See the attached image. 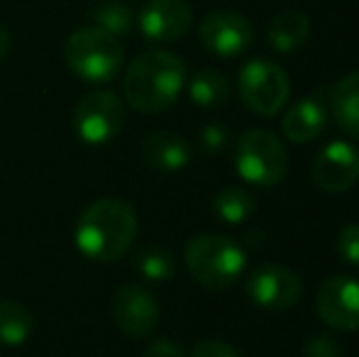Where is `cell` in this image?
I'll return each instance as SVG.
<instances>
[{"label":"cell","instance_id":"cell-12","mask_svg":"<svg viewBox=\"0 0 359 357\" xmlns=\"http://www.w3.org/2000/svg\"><path fill=\"white\" fill-rule=\"evenodd\" d=\"M313 184L325 194H345L359 179V149L335 140L318 152L313 162Z\"/></svg>","mask_w":359,"mask_h":357},{"label":"cell","instance_id":"cell-15","mask_svg":"<svg viewBox=\"0 0 359 357\" xmlns=\"http://www.w3.org/2000/svg\"><path fill=\"white\" fill-rule=\"evenodd\" d=\"M325 123H327L325 103H320L318 98H303L286 110L284 120H281V133L286 135L288 142L306 144L325 130Z\"/></svg>","mask_w":359,"mask_h":357},{"label":"cell","instance_id":"cell-18","mask_svg":"<svg viewBox=\"0 0 359 357\" xmlns=\"http://www.w3.org/2000/svg\"><path fill=\"white\" fill-rule=\"evenodd\" d=\"M34 328V318L22 304L18 301H0V345L15 348L29 338Z\"/></svg>","mask_w":359,"mask_h":357},{"label":"cell","instance_id":"cell-25","mask_svg":"<svg viewBox=\"0 0 359 357\" xmlns=\"http://www.w3.org/2000/svg\"><path fill=\"white\" fill-rule=\"evenodd\" d=\"M227 130L222 128L220 123H210L205 125L203 130H201V147H203V152H220L222 147L227 144Z\"/></svg>","mask_w":359,"mask_h":357},{"label":"cell","instance_id":"cell-19","mask_svg":"<svg viewBox=\"0 0 359 357\" xmlns=\"http://www.w3.org/2000/svg\"><path fill=\"white\" fill-rule=\"evenodd\" d=\"M255 196L247 189H240V186H225V189L217 191L213 198V213L227 225L245 223L255 213Z\"/></svg>","mask_w":359,"mask_h":357},{"label":"cell","instance_id":"cell-11","mask_svg":"<svg viewBox=\"0 0 359 357\" xmlns=\"http://www.w3.org/2000/svg\"><path fill=\"white\" fill-rule=\"evenodd\" d=\"M113 318L115 325L128 338L142 340L154 333L159 323V306L154 296L140 284H125L115 291L113 299Z\"/></svg>","mask_w":359,"mask_h":357},{"label":"cell","instance_id":"cell-9","mask_svg":"<svg viewBox=\"0 0 359 357\" xmlns=\"http://www.w3.org/2000/svg\"><path fill=\"white\" fill-rule=\"evenodd\" d=\"M318 316L330 328L352 333L359 328V281L355 276L335 274L325 279L316 296Z\"/></svg>","mask_w":359,"mask_h":357},{"label":"cell","instance_id":"cell-23","mask_svg":"<svg viewBox=\"0 0 359 357\" xmlns=\"http://www.w3.org/2000/svg\"><path fill=\"white\" fill-rule=\"evenodd\" d=\"M303 357H345L340 343H337L332 335L318 333L311 335L303 345Z\"/></svg>","mask_w":359,"mask_h":357},{"label":"cell","instance_id":"cell-28","mask_svg":"<svg viewBox=\"0 0 359 357\" xmlns=\"http://www.w3.org/2000/svg\"><path fill=\"white\" fill-rule=\"evenodd\" d=\"M8 52H10V34H8V29L0 25V59L8 57Z\"/></svg>","mask_w":359,"mask_h":357},{"label":"cell","instance_id":"cell-21","mask_svg":"<svg viewBox=\"0 0 359 357\" xmlns=\"http://www.w3.org/2000/svg\"><path fill=\"white\" fill-rule=\"evenodd\" d=\"M90 20H93L95 27L105 29L113 37H123L133 29L137 15L133 13V8L125 0H100L90 10Z\"/></svg>","mask_w":359,"mask_h":357},{"label":"cell","instance_id":"cell-10","mask_svg":"<svg viewBox=\"0 0 359 357\" xmlns=\"http://www.w3.org/2000/svg\"><path fill=\"white\" fill-rule=\"evenodd\" d=\"M201 44L220 59H232L252 44V25L235 10H215L205 15L198 27Z\"/></svg>","mask_w":359,"mask_h":357},{"label":"cell","instance_id":"cell-14","mask_svg":"<svg viewBox=\"0 0 359 357\" xmlns=\"http://www.w3.org/2000/svg\"><path fill=\"white\" fill-rule=\"evenodd\" d=\"M140 157H142L147 167L156 169V172H179V169H184L189 164L191 149L184 137L156 130V133H149L142 140Z\"/></svg>","mask_w":359,"mask_h":357},{"label":"cell","instance_id":"cell-6","mask_svg":"<svg viewBox=\"0 0 359 357\" xmlns=\"http://www.w3.org/2000/svg\"><path fill=\"white\" fill-rule=\"evenodd\" d=\"M240 98L252 113L257 115H276L286 105L291 83L286 72L276 62L269 59H252L240 72Z\"/></svg>","mask_w":359,"mask_h":357},{"label":"cell","instance_id":"cell-24","mask_svg":"<svg viewBox=\"0 0 359 357\" xmlns=\"http://www.w3.org/2000/svg\"><path fill=\"white\" fill-rule=\"evenodd\" d=\"M337 252L345 262L359 267V223H350L337 235Z\"/></svg>","mask_w":359,"mask_h":357},{"label":"cell","instance_id":"cell-2","mask_svg":"<svg viewBox=\"0 0 359 357\" xmlns=\"http://www.w3.org/2000/svg\"><path fill=\"white\" fill-rule=\"evenodd\" d=\"M186 86V67L176 54L149 49L125 72V100L140 113H161L176 103Z\"/></svg>","mask_w":359,"mask_h":357},{"label":"cell","instance_id":"cell-17","mask_svg":"<svg viewBox=\"0 0 359 357\" xmlns=\"http://www.w3.org/2000/svg\"><path fill=\"white\" fill-rule=\"evenodd\" d=\"M330 108L337 125L352 137H359V72L347 74L330 93Z\"/></svg>","mask_w":359,"mask_h":357},{"label":"cell","instance_id":"cell-16","mask_svg":"<svg viewBox=\"0 0 359 357\" xmlns=\"http://www.w3.org/2000/svg\"><path fill=\"white\" fill-rule=\"evenodd\" d=\"M311 34V20L301 10H281L269 22V44L281 54L296 52Z\"/></svg>","mask_w":359,"mask_h":357},{"label":"cell","instance_id":"cell-5","mask_svg":"<svg viewBox=\"0 0 359 357\" xmlns=\"http://www.w3.org/2000/svg\"><path fill=\"white\" fill-rule=\"evenodd\" d=\"M235 164L247 184L276 186L288 172V152L274 133L250 130L237 142Z\"/></svg>","mask_w":359,"mask_h":357},{"label":"cell","instance_id":"cell-22","mask_svg":"<svg viewBox=\"0 0 359 357\" xmlns=\"http://www.w3.org/2000/svg\"><path fill=\"white\" fill-rule=\"evenodd\" d=\"M137 271L147 281H156V284L169 281L176 271L174 255H171L166 248H161V245L144 248L142 252L137 255Z\"/></svg>","mask_w":359,"mask_h":357},{"label":"cell","instance_id":"cell-8","mask_svg":"<svg viewBox=\"0 0 359 357\" xmlns=\"http://www.w3.org/2000/svg\"><path fill=\"white\" fill-rule=\"evenodd\" d=\"M303 284L296 271L284 264H262L247 276V296L255 306L266 311H286L298 304Z\"/></svg>","mask_w":359,"mask_h":357},{"label":"cell","instance_id":"cell-13","mask_svg":"<svg viewBox=\"0 0 359 357\" xmlns=\"http://www.w3.org/2000/svg\"><path fill=\"white\" fill-rule=\"evenodd\" d=\"M191 5L186 0H147L140 8V32L151 42H176L191 27Z\"/></svg>","mask_w":359,"mask_h":357},{"label":"cell","instance_id":"cell-1","mask_svg":"<svg viewBox=\"0 0 359 357\" xmlns=\"http://www.w3.org/2000/svg\"><path fill=\"white\" fill-rule=\"evenodd\" d=\"M137 238V215L123 198H98L83 208L76 223V248L100 264L120 260Z\"/></svg>","mask_w":359,"mask_h":357},{"label":"cell","instance_id":"cell-3","mask_svg":"<svg viewBox=\"0 0 359 357\" xmlns=\"http://www.w3.org/2000/svg\"><path fill=\"white\" fill-rule=\"evenodd\" d=\"M186 267L191 276L205 289H227L242 276L247 264V255L235 240L225 238V235L205 233L196 235L189 245H186Z\"/></svg>","mask_w":359,"mask_h":357},{"label":"cell","instance_id":"cell-4","mask_svg":"<svg viewBox=\"0 0 359 357\" xmlns=\"http://www.w3.org/2000/svg\"><path fill=\"white\" fill-rule=\"evenodd\" d=\"M64 59L69 69L83 81L108 83L120 74L123 47L118 37L90 25V27H79L69 34L64 44Z\"/></svg>","mask_w":359,"mask_h":357},{"label":"cell","instance_id":"cell-20","mask_svg":"<svg viewBox=\"0 0 359 357\" xmlns=\"http://www.w3.org/2000/svg\"><path fill=\"white\" fill-rule=\"evenodd\" d=\"M189 95L201 108H217L230 95V81H227L225 74L215 72V69H203L191 79Z\"/></svg>","mask_w":359,"mask_h":357},{"label":"cell","instance_id":"cell-26","mask_svg":"<svg viewBox=\"0 0 359 357\" xmlns=\"http://www.w3.org/2000/svg\"><path fill=\"white\" fill-rule=\"evenodd\" d=\"M191 357H240V355H237V350L232 345L210 338V340H201L194 348Z\"/></svg>","mask_w":359,"mask_h":357},{"label":"cell","instance_id":"cell-7","mask_svg":"<svg viewBox=\"0 0 359 357\" xmlns=\"http://www.w3.org/2000/svg\"><path fill=\"white\" fill-rule=\"evenodd\" d=\"M74 130L86 144L100 147L115 140L125 123V105L110 90H90L79 98L72 115Z\"/></svg>","mask_w":359,"mask_h":357},{"label":"cell","instance_id":"cell-27","mask_svg":"<svg viewBox=\"0 0 359 357\" xmlns=\"http://www.w3.org/2000/svg\"><path fill=\"white\" fill-rule=\"evenodd\" d=\"M144 357H186L184 348L171 338H159L144 350Z\"/></svg>","mask_w":359,"mask_h":357}]
</instances>
